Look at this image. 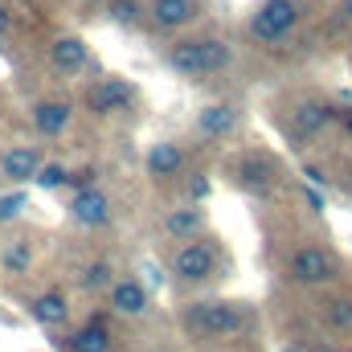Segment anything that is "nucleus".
Wrapping results in <instances>:
<instances>
[{
    "label": "nucleus",
    "instance_id": "nucleus-20",
    "mask_svg": "<svg viewBox=\"0 0 352 352\" xmlns=\"http://www.w3.org/2000/svg\"><path fill=\"white\" fill-rule=\"evenodd\" d=\"M29 263H33L29 246H8V250H4V270H8V274H25Z\"/></svg>",
    "mask_w": 352,
    "mask_h": 352
},
{
    "label": "nucleus",
    "instance_id": "nucleus-25",
    "mask_svg": "<svg viewBox=\"0 0 352 352\" xmlns=\"http://www.w3.org/2000/svg\"><path fill=\"white\" fill-rule=\"evenodd\" d=\"M8 21H12V16H8V8H4V4H0V33H4V29H8Z\"/></svg>",
    "mask_w": 352,
    "mask_h": 352
},
{
    "label": "nucleus",
    "instance_id": "nucleus-23",
    "mask_svg": "<svg viewBox=\"0 0 352 352\" xmlns=\"http://www.w3.org/2000/svg\"><path fill=\"white\" fill-rule=\"evenodd\" d=\"M328 320H332L336 328H352V299H336V303L328 307Z\"/></svg>",
    "mask_w": 352,
    "mask_h": 352
},
{
    "label": "nucleus",
    "instance_id": "nucleus-12",
    "mask_svg": "<svg viewBox=\"0 0 352 352\" xmlns=\"http://www.w3.org/2000/svg\"><path fill=\"white\" fill-rule=\"evenodd\" d=\"M33 127L41 135H62L70 127V102H37L33 107Z\"/></svg>",
    "mask_w": 352,
    "mask_h": 352
},
{
    "label": "nucleus",
    "instance_id": "nucleus-28",
    "mask_svg": "<svg viewBox=\"0 0 352 352\" xmlns=\"http://www.w3.org/2000/svg\"><path fill=\"white\" fill-rule=\"evenodd\" d=\"M349 352H352V349H349Z\"/></svg>",
    "mask_w": 352,
    "mask_h": 352
},
{
    "label": "nucleus",
    "instance_id": "nucleus-13",
    "mask_svg": "<svg viewBox=\"0 0 352 352\" xmlns=\"http://www.w3.org/2000/svg\"><path fill=\"white\" fill-rule=\"evenodd\" d=\"M66 316H70V307H66V295L62 291H45V295L33 299V320L41 328H62Z\"/></svg>",
    "mask_w": 352,
    "mask_h": 352
},
{
    "label": "nucleus",
    "instance_id": "nucleus-14",
    "mask_svg": "<svg viewBox=\"0 0 352 352\" xmlns=\"http://www.w3.org/2000/svg\"><path fill=\"white\" fill-rule=\"evenodd\" d=\"M41 168V156L33 152V148H12V152H4V160H0V173L8 176L12 184H21V180H33V173Z\"/></svg>",
    "mask_w": 352,
    "mask_h": 352
},
{
    "label": "nucleus",
    "instance_id": "nucleus-3",
    "mask_svg": "<svg viewBox=\"0 0 352 352\" xmlns=\"http://www.w3.org/2000/svg\"><path fill=\"white\" fill-rule=\"evenodd\" d=\"M299 25V4L295 0H263L258 12L250 16V33L258 41H278Z\"/></svg>",
    "mask_w": 352,
    "mask_h": 352
},
{
    "label": "nucleus",
    "instance_id": "nucleus-21",
    "mask_svg": "<svg viewBox=\"0 0 352 352\" xmlns=\"http://www.w3.org/2000/svg\"><path fill=\"white\" fill-rule=\"evenodd\" d=\"M82 287H87V291L111 287V266H107V263H90L87 270H82Z\"/></svg>",
    "mask_w": 352,
    "mask_h": 352
},
{
    "label": "nucleus",
    "instance_id": "nucleus-7",
    "mask_svg": "<svg viewBox=\"0 0 352 352\" xmlns=\"http://www.w3.org/2000/svg\"><path fill=\"white\" fill-rule=\"evenodd\" d=\"M131 94H135V90L127 87L123 78H102L98 87L90 90V111H94V115H115V111H123V107L131 102Z\"/></svg>",
    "mask_w": 352,
    "mask_h": 352
},
{
    "label": "nucleus",
    "instance_id": "nucleus-24",
    "mask_svg": "<svg viewBox=\"0 0 352 352\" xmlns=\"http://www.w3.org/2000/svg\"><path fill=\"white\" fill-rule=\"evenodd\" d=\"M111 16L123 21V25H131V21L140 16V8H135V0H115V4H111Z\"/></svg>",
    "mask_w": 352,
    "mask_h": 352
},
{
    "label": "nucleus",
    "instance_id": "nucleus-16",
    "mask_svg": "<svg viewBox=\"0 0 352 352\" xmlns=\"http://www.w3.org/2000/svg\"><path fill=\"white\" fill-rule=\"evenodd\" d=\"M70 352H111V332L102 328V320H90L87 328H78L70 336Z\"/></svg>",
    "mask_w": 352,
    "mask_h": 352
},
{
    "label": "nucleus",
    "instance_id": "nucleus-2",
    "mask_svg": "<svg viewBox=\"0 0 352 352\" xmlns=\"http://www.w3.org/2000/svg\"><path fill=\"white\" fill-rule=\"evenodd\" d=\"M184 328L201 332V336H234L242 328V307L238 303H226V299H205V303H192L184 311Z\"/></svg>",
    "mask_w": 352,
    "mask_h": 352
},
{
    "label": "nucleus",
    "instance_id": "nucleus-19",
    "mask_svg": "<svg viewBox=\"0 0 352 352\" xmlns=\"http://www.w3.org/2000/svg\"><path fill=\"white\" fill-rule=\"evenodd\" d=\"M33 180H37L41 188H62V184L70 180V173H66L62 164H41V168L33 173Z\"/></svg>",
    "mask_w": 352,
    "mask_h": 352
},
{
    "label": "nucleus",
    "instance_id": "nucleus-8",
    "mask_svg": "<svg viewBox=\"0 0 352 352\" xmlns=\"http://www.w3.org/2000/svg\"><path fill=\"white\" fill-rule=\"evenodd\" d=\"M234 127H238V111H234L230 102H209V107H201V115H197V131L209 135V140H221V135H230Z\"/></svg>",
    "mask_w": 352,
    "mask_h": 352
},
{
    "label": "nucleus",
    "instance_id": "nucleus-11",
    "mask_svg": "<svg viewBox=\"0 0 352 352\" xmlns=\"http://www.w3.org/2000/svg\"><path fill=\"white\" fill-rule=\"evenodd\" d=\"M50 58H54V66H58L62 74H78V70L87 66V41H82V37H58Z\"/></svg>",
    "mask_w": 352,
    "mask_h": 352
},
{
    "label": "nucleus",
    "instance_id": "nucleus-15",
    "mask_svg": "<svg viewBox=\"0 0 352 352\" xmlns=\"http://www.w3.org/2000/svg\"><path fill=\"white\" fill-rule=\"evenodd\" d=\"M201 226H205V213L201 209H173L168 217H164V234H173V238H180V242H188L192 234H201Z\"/></svg>",
    "mask_w": 352,
    "mask_h": 352
},
{
    "label": "nucleus",
    "instance_id": "nucleus-17",
    "mask_svg": "<svg viewBox=\"0 0 352 352\" xmlns=\"http://www.w3.org/2000/svg\"><path fill=\"white\" fill-rule=\"evenodd\" d=\"M180 164H184V152L176 148V144H156L152 152H148V173L152 176H176L180 173Z\"/></svg>",
    "mask_w": 352,
    "mask_h": 352
},
{
    "label": "nucleus",
    "instance_id": "nucleus-27",
    "mask_svg": "<svg viewBox=\"0 0 352 352\" xmlns=\"http://www.w3.org/2000/svg\"><path fill=\"white\" fill-rule=\"evenodd\" d=\"M0 50H4V45H0Z\"/></svg>",
    "mask_w": 352,
    "mask_h": 352
},
{
    "label": "nucleus",
    "instance_id": "nucleus-1",
    "mask_svg": "<svg viewBox=\"0 0 352 352\" xmlns=\"http://www.w3.org/2000/svg\"><path fill=\"white\" fill-rule=\"evenodd\" d=\"M230 45L217 41V37H192V41H176L173 54H168V66H173L180 78H205V74H217L230 66Z\"/></svg>",
    "mask_w": 352,
    "mask_h": 352
},
{
    "label": "nucleus",
    "instance_id": "nucleus-26",
    "mask_svg": "<svg viewBox=\"0 0 352 352\" xmlns=\"http://www.w3.org/2000/svg\"><path fill=\"white\" fill-rule=\"evenodd\" d=\"M349 12H352V0H349Z\"/></svg>",
    "mask_w": 352,
    "mask_h": 352
},
{
    "label": "nucleus",
    "instance_id": "nucleus-6",
    "mask_svg": "<svg viewBox=\"0 0 352 352\" xmlns=\"http://www.w3.org/2000/svg\"><path fill=\"white\" fill-rule=\"evenodd\" d=\"M332 274H336V263L320 246H303L291 254V278L295 283H328Z\"/></svg>",
    "mask_w": 352,
    "mask_h": 352
},
{
    "label": "nucleus",
    "instance_id": "nucleus-18",
    "mask_svg": "<svg viewBox=\"0 0 352 352\" xmlns=\"http://www.w3.org/2000/svg\"><path fill=\"white\" fill-rule=\"evenodd\" d=\"M332 119H336V111H332L328 102H303V107L295 111V123H299V131H307V135L324 131Z\"/></svg>",
    "mask_w": 352,
    "mask_h": 352
},
{
    "label": "nucleus",
    "instance_id": "nucleus-22",
    "mask_svg": "<svg viewBox=\"0 0 352 352\" xmlns=\"http://www.w3.org/2000/svg\"><path fill=\"white\" fill-rule=\"evenodd\" d=\"M29 205V197L25 192H8V197H0V221H12V217H21V209Z\"/></svg>",
    "mask_w": 352,
    "mask_h": 352
},
{
    "label": "nucleus",
    "instance_id": "nucleus-4",
    "mask_svg": "<svg viewBox=\"0 0 352 352\" xmlns=\"http://www.w3.org/2000/svg\"><path fill=\"white\" fill-rule=\"evenodd\" d=\"M173 270H176V278H184V283L213 278V274H217V250H213V242H205V238H188V242L176 250Z\"/></svg>",
    "mask_w": 352,
    "mask_h": 352
},
{
    "label": "nucleus",
    "instance_id": "nucleus-10",
    "mask_svg": "<svg viewBox=\"0 0 352 352\" xmlns=\"http://www.w3.org/2000/svg\"><path fill=\"white\" fill-rule=\"evenodd\" d=\"M197 16V0H152V21L160 29H180Z\"/></svg>",
    "mask_w": 352,
    "mask_h": 352
},
{
    "label": "nucleus",
    "instance_id": "nucleus-9",
    "mask_svg": "<svg viewBox=\"0 0 352 352\" xmlns=\"http://www.w3.org/2000/svg\"><path fill=\"white\" fill-rule=\"evenodd\" d=\"M111 307H115L119 316H144V311H148V291H144V283H140V278H119V283H111Z\"/></svg>",
    "mask_w": 352,
    "mask_h": 352
},
{
    "label": "nucleus",
    "instance_id": "nucleus-5",
    "mask_svg": "<svg viewBox=\"0 0 352 352\" xmlns=\"http://www.w3.org/2000/svg\"><path fill=\"white\" fill-rule=\"evenodd\" d=\"M70 217L78 221V226H107L111 221V201H107V192L102 188H94V184H82L78 192H74V201H70Z\"/></svg>",
    "mask_w": 352,
    "mask_h": 352
}]
</instances>
